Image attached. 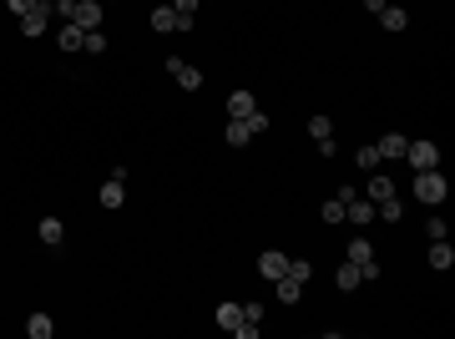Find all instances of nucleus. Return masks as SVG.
<instances>
[{
    "label": "nucleus",
    "instance_id": "obj_8",
    "mask_svg": "<svg viewBox=\"0 0 455 339\" xmlns=\"http://www.w3.org/2000/svg\"><path fill=\"white\" fill-rule=\"evenodd\" d=\"M309 137L319 142L324 157H334V122H329V117H309Z\"/></svg>",
    "mask_w": 455,
    "mask_h": 339
},
{
    "label": "nucleus",
    "instance_id": "obj_15",
    "mask_svg": "<svg viewBox=\"0 0 455 339\" xmlns=\"http://www.w3.org/2000/svg\"><path fill=\"white\" fill-rule=\"evenodd\" d=\"M450 263H455V248H450L445 238H435V243H430V268H440V273H445Z\"/></svg>",
    "mask_w": 455,
    "mask_h": 339
},
{
    "label": "nucleus",
    "instance_id": "obj_19",
    "mask_svg": "<svg viewBox=\"0 0 455 339\" xmlns=\"http://www.w3.org/2000/svg\"><path fill=\"white\" fill-rule=\"evenodd\" d=\"M61 238H66V228H61V218H41V243H51V248H61Z\"/></svg>",
    "mask_w": 455,
    "mask_h": 339
},
{
    "label": "nucleus",
    "instance_id": "obj_21",
    "mask_svg": "<svg viewBox=\"0 0 455 339\" xmlns=\"http://www.w3.org/2000/svg\"><path fill=\"white\" fill-rule=\"evenodd\" d=\"M379 26H384V31H405V26H410V16H405L400 6H384V11H379Z\"/></svg>",
    "mask_w": 455,
    "mask_h": 339
},
{
    "label": "nucleus",
    "instance_id": "obj_30",
    "mask_svg": "<svg viewBox=\"0 0 455 339\" xmlns=\"http://www.w3.org/2000/svg\"><path fill=\"white\" fill-rule=\"evenodd\" d=\"M51 11H56V16H61V21H71V16H76V0H56V6H51Z\"/></svg>",
    "mask_w": 455,
    "mask_h": 339
},
{
    "label": "nucleus",
    "instance_id": "obj_1",
    "mask_svg": "<svg viewBox=\"0 0 455 339\" xmlns=\"http://www.w3.org/2000/svg\"><path fill=\"white\" fill-rule=\"evenodd\" d=\"M445 193H450V188H445V178L435 173V167H425V173H415V198H420L425 208H440V203H445Z\"/></svg>",
    "mask_w": 455,
    "mask_h": 339
},
{
    "label": "nucleus",
    "instance_id": "obj_3",
    "mask_svg": "<svg viewBox=\"0 0 455 339\" xmlns=\"http://www.w3.org/2000/svg\"><path fill=\"white\" fill-rule=\"evenodd\" d=\"M405 157L415 173H425V167H440V147L435 142H405Z\"/></svg>",
    "mask_w": 455,
    "mask_h": 339
},
{
    "label": "nucleus",
    "instance_id": "obj_31",
    "mask_svg": "<svg viewBox=\"0 0 455 339\" xmlns=\"http://www.w3.org/2000/svg\"><path fill=\"white\" fill-rule=\"evenodd\" d=\"M6 6H11V11H16V16H26V11H31V6H41V0H6Z\"/></svg>",
    "mask_w": 455,
    "mask_h": 339
},
{
    "label": "nucleus",
    "instance_id": "obj_27",
    "mask_svg": "<svg viewBox=\"0 0 455 339\" xmlns=\"http://www.w3.org/2000/svg\"><path fill=\"white\" fill-rule=\"evenodd\" d=\"M324 223H344V203H339V198L324 203Z\"/></svg>",
    "mask_w": 455,
    "mask_h": 339
},
{
    "label": "nucleus",
    "instance_id": "obj_6",
    "mask_svg": "<svg viewBox=\"0 0 455 339\" xmlns=\"http://www.w3.org/2000/svg\"><path fill=\"white\" fill-rule=\"evenodd\" d=\"M46 26H51V6H46V0L21 16V36H46Z\"/></svg>",
    "mask_w": 455,
    "mask_h": 339
},
{
    "label": "nucleus",
    "instance_id": "obj_28",
    "mask_svg": "<svg viewBox=\"0 0 455 339\" xmlns=\"http://www.w3.org/2000/svg\"><path fill=\"white\" fill-rule=\"evenodd\" d=\"M198 6H203V0H173V11H178L183 21H193V11H198Z\"/></svg>",
    "mask_w": 455,
    "mask_h": 339
},
{
    "label": "nucleus",
    "instance_id": "obj_17",
    "mask_svg": "<svg viewBox=\"0 0 455 339\" xmlns=\"http://www.w3.org/2000/svg\"><path fill=\"white\" fill-rule=\"evenodd\" d=\"M223 137H228V147H248V142H253V132H248V122H243V117L228 122V132H223Z\"/></svg>",
    "mask_w": 455,
    "mask_h": 339
},
{
    "label": "nucleus",
    "instance_id": "obj_5",
    "mask_svg": "<svg viewBox=\"0 0 455 339\" xmlns=\"http://www.w3.org/2000/svg\"><path fill=\"white\" fill-rule=\"evenodd\" d=\"M258 273L268 278V284H273V278H283V273H289V253H278V248H263V253H258Z\"/></svg>",
    "mask_w": 455,
    "mask_h": 339
},
{
    "label": "nucleus",
    "instance_id": "obj_11",
    "mask_svg": "<svg viewBox=\"0 0 455 339\" xmlns=\"http://www.w3.org/2000/svg\"><path fill=\"white\" fill-rule=\"evenodd\" d=\"M344 218L354 223V228H369V218H374V203H364V198H349V203H344Z\"/></svg>",
    "mask_w": 455,
    "mask_h": 339
},
{
    "label": "nucleus",
    "instance_id": "obj_4",
    "mask_svg": "<svg viewBox=\"0 0 455 339\" xmlns=\"http://www.w3.org/2000/svg\"><path fill=\"white\" fill-rule=\"evenodd\" d=\"M152 31H157V36H173V31H193V21H183L173 6H157V11H152Z\"/></svg>",
    "mask_w": 455,
    "mask_h": 339
},
{
    "label": "nucleus",
    "instance_id": "obj_32",
    "mask_svg": "<svg viewBox=\"0 0 455 339\" xmlns=\"http://www.w3.org/2000/svg\"><path fill=\"white\" fill-rule=\"evenodd\" d=\"M384 6H389V0H364V11H369V16H379Z\"/></svg>",
    "mask_w": 455,
    "mask_h": 339
},
{
    "label": "nucleus",
    "instance_id": "obj_14",
    "mask_svg": "<svg viewBox=\"0 0 455 339\" xmlns=\"http://www.w3.org/2000/svg\"><path fill=\"white\" fill-rule=\"evenodd\" d=\"M273 294H278L283 304H299V294H304V284H299V278H289V273H283V278H273Z\"/></svg>",
    "mask_w": 455,
    "mask_h": 339
},
{
    "label": "nucleus",
    "instance_id": "obj_25",
    "mask_svg": "<svg viewBox=\"0 0 455 339\" xmlns=\"http://www.w3.org/2000/svg\"><path fill=\"white\" fill-rule=\"evenodd\" d=\"M289 278H299V284H309V278H314V263H309V258H289Z\"/></svg>",
    "mask_w": 455,
    "mask_h": 339
},
{
    "label": "nucleus",
    "instance_id": "obj_26",
    "mask_svg": "<svg viewBox=\"0 0 455 339\" xmlns=\"http://www.w3.org/2000/svg\"><path fill=\"white\" fill-rule=\"evenodd\" d=\"M81 51H91V56H101V51H106V36H101V31H86V46H81Z\"/></svg>",
    "mask_w": 455,
    "mask_h": 339
},
{
    "label": "nucleus",
    "instance_id": "obj_12",
    "mask_svg": "<svg viewBox=\"0 0 455 339\" xmlns=\"http://www.w3.org/2000/svg\"><path fill=\"white\" fill-rule=\"evenodd\" d=\"M253 111H258L253 91H233V96H228V117H253Z\"/></svg>",
    "mask_w": 455,
    "mask_h": 339
},
{
    "label": "nucleus",
    "instance_id": "obj_22",
    "mask_svg": "<svg viewBox=\"0 0 455 339\" xmlns=\"http://www.w3.org/2000/svg\"><path fill=\"white\" fill-rule=\"evenodd\" d=\"M218 324H223L228 334H233V329L243 324V309H238V304H218Z\"/></svg>",
    "mask_w": 455,
    "mask_h": 339
},
{
    "label": "nucleus",
    "instance_id": "obj_20",
    "mask_svg": "<svg viewBox=\"0 0 455 339\" xmlns=\"http://www.w3.org/2000/svg\"><path fill=\"white\" fill-rule=\"evenodd\" d=\"M56 46H61V51H81V46H86V31L66 21V31H61V36H56Z\"/></svg>",
    "mask_w": 455,
    "mask_h": 339
},
{
    "label": "nucleus",
    "instance_id": "obj_24",
    "mask_svg": "<svg viewBox=\"0 0 455 339\" xmlns=\"http://www.w3.org/2000/svg\"><path fill=\"white\" fill-rule=\"evenodd\" d=\"M354 162H359V167H364V173H374V167H379V162H384V157H379V147H374V142H364V147H359V157H354Z\"/></svg>",
    "mask_w": 455,
    "mask_h": 339
},
{
    "label": "nucleus",
    "instance_id": "obj_10",
    "mask_svg": "<svg viewBox=\"0 0 455 339\" xmlns=\"http://www.w3.org/2000/svg\"><path fill=\"white\" fill-rule=\"evenodd\" d=\"M334 284H339V289H344V294H354V289L364 284V278H359V263H349V258H344V263H339V268H334Z\"/></svg>",
    "mask_w": 455,
    "mask_h": 339
},
{
    "label": "nucleus",
    "instance_id": "obj_9",
    "mask_svg": "<svg viewBox=\"0 0 455 339\" xmlns=\"http://www.w3.org/2000/svg\"><path fill=\"white\" fill-rule=\"evenodd\" d=\"M122 203H127V178H122V173H111L106 188H101V208H122Z\"/></svg>",
    "mask_w": 455,
    "mask_h": 339
},
{
    "label": "nucleus",
    "instance_id": "obj_16",
    "mask_svg": "<svg viewBox=\"0 0 455 339\" xmlns=\"http://www.w3.org/2000/svg\"><path fill=\"white\" fill-rule=\"evenodd\" d=\"M26 334H31V339H51V334H56V319H51V314H31V319H26Z\"/></svg>",
    "mask_w": 455,
    "mask_h": 339
},
{
    "label": "nucleus",
    "instance_id": "obj_29",
    "mask_svg": "<svg viewBox=\"0 0 455 339\" xmlns=\"http://www.w3.org/2000/svg\"><path fill=\"white\" fill-rule=\"evenodd\" d=\"M243 122H248V132H253V137H258V132H268V117H263V111H253V117H243Z\"/></svg>",
    "mask_w": 455,
    "mask_h": 339
},
{
    "label": "nucleus",
    "instance_id": "obj_7",
    "mask_svg": "<svg viewBox=\"0 0 455 339\" xmlns=\"http://www.w3.org/2000/svg\"><path fill=\"white\" fill-rule=\"evenodd\" d=\"M71 26H81V31H101V0H76Z\"/></svg>",
    "mask_w": 455,
    "mask_h": 339
},
{
    "label": "nucleus",
    "instance_id": "obj_18",
    "mask_svg": "<svg viewBox=\"0 0 455 339\" xmlns=\"http://www.w3.org/2000/svg\"><path fill=\"white\" fill-rule=\"evenodd\" d=\"M374 147H379V157H389V162H394V157H405V137H400V132H384Z\"/></svg>",
    "mask_w": 455,
    "mask_h": 339
},
{
    "label": "nucleus",
    "instance_id": "obj_23",
    "mask_svg": "<svg viewBox=\"0 0 455 339\" xmlns=\"http://www.w3.org/2000/svg\"><path fill=\"white\" fill-rule=\"evenodd\" d=\"M344 258H349V263H364V258H374V243H369V238L359 233V238L349 243V253H344Z\"/></svg>",
    "mask_w": 455,
    "mask_h": 339
},
{
    "label": "nucleus",
    "instance_id": "obj_2",
    "mask_svg": "<svg viewBox=\"0 0 455 339\" xmlns=\"http://www.w3.org/2000/svg\"><path fill=\"white\" fill-rule=\"evenodd\" d=\"M167 76H173L183 91H198V86H203V71H198V66H188L183 56H167Z\"/></svg>",
    "mask_w": 455,
    "mask_h": 339
},
{
    "label": "nucleus",
    "instance_id": "obj_13",
    "mask_svg": "<svg viewBox=\"0 0 455 339\" xmlns=\"http://www.w3.org/2000/svg\"><path fill=\"white\" fill-rule=\"evenodd\" d=\"M364 193H369V203H384V198H394V183H389V178L379 173V167H374V173H369V188H364Z\"/></svg>",
    "mask_w": 455,
    "mask_h": 339
}]
</instances>
